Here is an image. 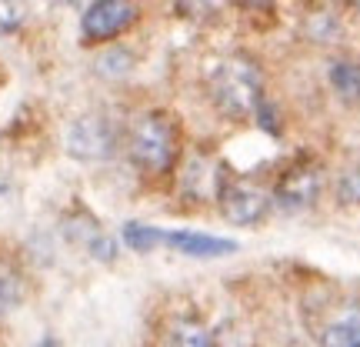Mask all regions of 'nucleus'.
<instances>
[{"instance_id": "1", "label": "nucleus", "mask_w": 360, "mask_h": 347, "mask_svg": "<svg viewBox=\"0 0 360 347\" xmlns=\"http://www.w3.org/2000/svg\"><path fill=\"white\" fill-rule=\"evenodd\" d=\"M210 101L224 117L231 120H247L257 117L264 107V77L260 67L250 57H231L214 70L210 77Z\"/></svg>"}, {"instance_id": "2", "label": "nucleus", "mask_w": 360, "mask_h": 347, "mask_svg": "<svg viewBox=\"0 0 360 347\" xmlns=\"http://www.w3.org/2000/svg\"><path fill=\"white\" fill-rule=\"evenodd\" d=\"M130 157L147 174H164L177 160V127L164 111L143 114L130 134Z\"/></svg>"}, {"instance_id": "3", "label": "nucleus", "mask_w": 360, "mask_h": 347, "mask_svg": "<svg viewBox=\"0 0 360 347\" xmlns=\"http://www.w3.org/2000/svg\"><path fill=\"white\" fill-rule=\"evenodd\" d=\"M323 187V170L317 160H310V157H300L294 160L290 168L281 174L277 180V187H274V201L287 210H304L317 201V194Z\"/></svg>"}, {"instance_id": "4", "label": "nucleus", "mask_w": 360, "mask_h": 347, "mask_svg": "<svg viewBox=\"0 0 360 347\" xmlns=\"http://www.w3.org/2000/svg\"><path fill=\"white\" fill-rule=\"evenodd\" d=\"M117 147L114 124L101 114H87L74 120L67 130V151L77 160H107Z\"/></svg>"}, {"instance_id": "5", "label": "nucleus", "mask_w": 360, "mask_h": 347, "mask_svg": "<svg viewBox=\"0 0 360 347\" xmlns=\"http://www.w3.org/2000/svg\"><path fill=\"white\" fill-rule=\"evenodd\" d=\"M134 20H137V7L130 0H97L84 13L80 34L90 44H103V40L120 37L127 27H134Z\"/></svg>"}, {"instance_id": "6", "label": "nucleus", "mask_w": 360, "mask_h": 347, "mask_svg": "<svg viewBox=\"0 0 360 347\" xmlns=\"http://www.w3.org/2000/svg\"><path fill=\"white\" fill-rule=\"evenodd\" d=\"M267 194L244 184V180H224L220 184V210L231 224H257L267 217Z\"/></svg>"}, {"instance_id": "7", "label": "nucleus", "mask_w": 360, "mask_h": 347, "mask_svg": "<svg viewBox=\"0 0 360 347\" xmlns=\"http://www.w3.org/2000/svg\"><path fill=\"white\" fill-rule=\"evenodd\" d=\"M164 244L177 247L180 254H187V258H220V254L237 251L233 241L210 237V234H197V231H167L164 234Z\"/></svg>"}, {"instance_id": "8", "label": "nucleus", "mask_w": 360, "mask_h": 347, "mask_svg": "<svg viewBox=\"0 0 360 347\" xmlns=\"http://www.w3.org/2000/svg\"><path fill=\"white\" fill-rule=\"evenodd\" d=\"M330 87L344 103H360V64L357 61H334L330 64Z\"/></svg>"}, {"instance_id": "9", "label": "nucleus", "mask_w": 360, "mask_h": 347, "mask_svg": "<svg viewBox=\"0 0 360 347\" xmlns=\"http://www.w3.org/2000/svg\"><path fill=\"white\" fill-rule=\"evenodd\" d=\"M170 347H214V337L197 317H177L167 334Z\"/></svg>"}, {"instance_id": "10", "label": "nucleus", "mask_w": 360, "mask_h": 347, "mask_svg": "<svg viewBox=\"0 0 360 347\" xmlns=\"http://www.w3.org/2000/svg\"><path fill=\"white\" fill-rule=\"evenodd\" d=\"M321 347H360V314L334 321L321 337Z\"/></svg>"}, {"instance_id": "11", "label": "nucleus", "mask_w": 360, "mask_h": 347, "mask_svg": "<svg viewBox=\"0 0 360 347\" xmlns=\"http://www.w3.org/2000/svg\"><path fill=\"white\" fill-rule=\"evenodd\" d=\"M164 234L160 227H147V224H127L124 227V244L134 247V251H154V247L164 244Z\"/></svg>"}, {"instance_id": "12", "label": "nucleus", "mask_w": 360, "mask_h": 347, "mask_svg": "<svg viewBox=\"0 0 360 347\" xmlns=\"http://www.w3.org/2000/svg\"><path fill=\"white\" fill-rule=\"evenodd\" d=\"M17 304H20V277H17V270L0 260V317Z\"/></svg>"}, {"instance_id": "13", "label": "nucleus", "mask_w": 360, "mask_h": 347, "mask_svg": "<svg viewBox=\"0 0 360 347\" xmlns=\"http://www.w3.org/2000/svg\"><path fill=\"white\" fill-rule=\"evenodd\" d=\"M27 17V0H0V37L13 34Z\"/></svg>"}, {"instance_id": "14", "label": "nucleus", "mask_w": 360, "mask_h": 347, "mask_svg": "<svg viewBox=\"0 0 360 347\" xmlns=\"http://www.w3.org/2000/svg\"><path fill=\"white\" fill-rule=\"evenodd\" d=\"M340 197L347 201V204H360V164L350 174H344L340 180Z\"/></svg>"}, {"instance_id": "15", "label": "nucleus", "mask_w": 360, "mask_h": 347, "mask_svg": "<svg viewBox=\"0 0 360 347\" xmlns=\"http://www.w3.org/2000/svg\"><path fill=\"white\" fill-rule=\"evenodd\" d=\"M244 7H250V11H264V7H270V0H240Z\"/></svg>"}, {"instance_id": "16", "label": "nucleus", "mask_w": 360, "mask_h": 347, "mask_svg": "<svg viewBox=\"0 0 360 347\" xmlns=\"http://www.w3.org/2000/svg\"><path fill=\"white\" fill-rule=\"evenodd\" d=\"M37 347H57V341H53V337H44V341H40Z\"/></svg>"}, {"instance_id": "17", "label": "nucleus", "mask_w": 360, "mask_h": 347, "mask_svg": "<svg viewBox=\"0 0 360 347\" xmlns=\"http://www.w3.org/2000/svg\"><path fill=\"white\" fill-rule=\"evenodd\" d=\"M53 4H77V0H53Z\"/></svg>"}]
</instances>
